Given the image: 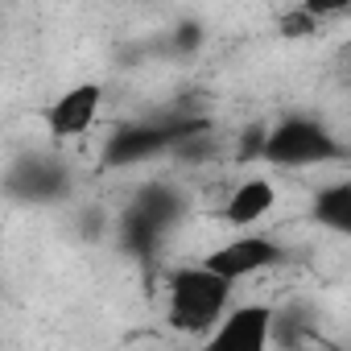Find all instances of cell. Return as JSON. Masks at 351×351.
I'll list each match as a JSON object with an SVG mask.
<instances>
[{"label":"cell","mask_w":351,"mask_h":351,"mask_svg":"<svg viewBox=\"0 0 351 351\" xmlns=\"http://www.w3.org/2000/svg\"><path fill=\"white\" fill-rule=\"evenodd\" d=\"M99 108H104V83H91L87 79V83L66 87L42 112V120H46V128H50L54 141H75V136L91 132V124L99 120Z\"/></svg>","instance_id":"52a82bcc"},{"label":"cell","mask_w":351,"mask_h":351,"mask_svg":"<svg viewBox=\"0 0 351 351\" xmlns=\"http://www.w3.org/2000/svg\"><path fill=\"white\" fill-rule=\"evenodd\" d=\"M310 215H314L318 228H326L335 236H351V182L318 186V195L310 203Z\"/></svg>","instance_id":"30bf717a"},{"label":"cell","mask_w":351,"mask_h":351,"mask_svg":"<svg viewBox=\"0 0 351 351\" xmlns=\"http://www.w3.org/2000/svg\"><path fill=\"white\" fill-rule=\"evenodd\" d=\"M269 322H273V306L265 302H244V306H228L219 314V322L207 335L211 351H265L269 347Z\"/></svg>","instance_id":"8992f818"},{"label":"cell","mask_w":351,"mask_h":351,"mask_svg":"<svg viewBox=\"0 0 351 351\" xmlns=\"http://www.w3.org/2000/svg\"><path fill=\"white\" fill-rule=\"evenodd\" d=\"M273 207H277V186L269 178H261V173H252V178L236 182V191L228 195L223 223H232V228H256Z\"/></svg>","instance_id":"ba28073f"},{"label":"cell","mask_w":351,"mask_h":351,"mask_svg":"<svg viewBox=\"0 0 351 351\" xmlns=\"http://www.w3.org/2000/svg\"><path fill=\"white\" fill-rule=\"evenodd\" d=\"M5 191L21 203H34V207L62 203L71 195V169H66L62 157L34 153V157L13 161V169L5 173Z\"/></svg>","instance_id":"277c9868"},{"label":"cell","mask_w":351,"mask_h":351,"mask_svg":"<svg viewBox=\"0 0 351 351\" xmlns=\"http://www.w3.org/2000/svg\"><path fill=\"white\" fill-rule=\"evenodd\" d=\"M203 42H207V29H203L199 21H178V25L169 29V38H165L169 54H178V58L199 54V50H203Z\"/></svg>","instance_id":"7c38bea8"},{"label":"cell","mask_w":351,"mask_h":351,"mask_svg":"<svg viewBox=\"0 0 351 351\" xmlns=\"http://www.w3.org/2000/svg\"><path fill=\"white\" fill-rule=\"evenodd\" d=\"M281 261H285V248L265 232H244V236H236V240H228V244H219V248H211L203 256V265L215 269L228 281H244V277L265 273V269H273Z\"/></svg>","instance_id":"5b68a950"},{"label":"cell","mask_w":351,"mask_h":351,"mask_svg":"<svg viewBox=\"0 0 351 351\" xmlns=\"http://www.w3.org/2000/svg\"><path fill=\"white\" fill-rule=\"evenodd\" d=\"M232 289H236V281L219 277L203 261L186 265V269H173L165 277V318H169V326L182 330V335H207L219 322V314L232 306Z\"/></svg>","instance_id":"6da1fadb"},{"label":"cell","mask_w":351,"mask_h":351,"mask_svg":"<svg viewBox=\"0 0 351 351\" xmlns=\"http://www.w3.org/2000/svg\"><path fill=\"white\" fill-rule=\"evenodd\" d=\"M314 339H318V322H314V310H310V306L289 302V306L273 310L269 343H281V347H310Z\"/></svg>","instance_id":"9c48e42d"},{"label":"cell","mask_w":351,"mask_h":351,"mask_svg":"<svg viewBox=\"0 0 351 351\" xmlns=\"http://www.w3.org/2000/svg\"><path fill=\"white\" fill-rule=\"evenodd\" d=\"M302 9L314 13L318 21H326V17H343L351 9V0H302Z\"/></svg>","instance_id":"5bb4252c"},{"label":"cell","mask_w":351,"mask_h":351,"mask_svg":"<svg viewBox=\"0 0 351 351\" xmlns=\"http://www.w3.org/2000/svg\"><path fill=\"white\" fill-rule=\"evenodd\" d=\"M318 25H322V21H318L314 13H306L302 5H298V9H285V13L277 17V34H281L285 42H310V38L318 34Z\"/></svg>","instance_id":"8fae6325"},{"label":"cell","mask_w":351,"mask_h":351,"mask_svg":"<svg viewBox=\"0 0 351 351\" xmlns=\"http://www.w3.org/2000/svg\"><path fill=\"white\" fill-rule=\"evenodd\" d=\"M347 145L318 120V116H281L277 124H265V141H261V161L277 165V169H310V165H326V161H343Z\"/></svg>","instance_id":"7a4b0ae2"},{"label":"cell","mask_w":351,"mask_h":351,"mask_svg":"<svg viewBox=\"0 0 351 351\" xmlns=\"http://www.w3.org/2000/svg\"><path fill=\"white\" fill-rule=\"evenodd\" d=\"M182 211H186V199L173 191V186H165V182L141 186V191L132 195V203L124 207L120 223H116L120 248H124L128 256H136V261H149V256L165 244V236L178 228Z\"/></svg>","instance_id":"3957f363"},{"label":"cell","mask_w":351,"mask_h":351,"mask_svg":"<svg viewBox=\"0 0 351 351\" xmlns=\"http://www.w3.org/2000/svg\"><path fill=\"white\" fill-rule=\"evenodd\" d=\"M261 141H265V124H252V128L240 136L236 157H240V161H261Z\"/></svg>","instance_id":"4fadbf2b"}]
</instances>
